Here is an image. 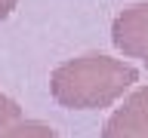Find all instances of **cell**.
<instances>
[{
	"label": "cell",
	"mask_w": 148,
	"mask_h": 138,
	"mask_svg": "<svg viewBox=\"0 0 148 138\" xmlns=\"http://www.w3.org/2000/svg\"><path fill=\"white\" fill-rule=\"evenodd\" d=\"M133 83H139V71L130 62L99 52L68 58L49 74V92L68 110L111 108Z\"/></svg>",
	"instance_id": "6da1fadb"
},
{
	"label": "cell",
	"mask_w": 148,
	"mask_h": 138,
	"mask_svg": "<svg viewBox=\"0 0 148 138\" xmlns=\"http://www.w3.org/2000/svg\"><path fill=\"white\" fill-rule=\"evenodd\" d=\"M22 108H18L16 101L9 98L6 92H0V138L9 135V129L16 126V123H22Z\"/></svg>",
	"instance_id": "5b68a950"
},
{
	"label": "cell",
	"mask_w": 148,
	"mask_h": 138,
	"mask_svg": "<svg viewBox=\"0 0 148 138\" xmlns=\"http://www.w3.org/2000/svg\"><path fill=\"white\" fill-rule=\"evenodd\" d=\"M6 138H59V135H56L53 126H46L40 120H22V123H16L9 129Z\"/></svg>",
	"instance_id": "277c9868"
},
{
	"label": "cell",
	"mask_w": 148,
	"mask_h": 138,
	"mask_svg": "<svg viewBox=\"0 0 148 138\" xmlns=\"http://www.w3.org/2000/svg\"><path fill=\"white\" fill-rule=\"evenodd\" d=\"M102 138H148V86L123 98V104L108 117Z\"/></svg>",
	"instance_id": "3957f363"
},
{
	"label": "cell",
	"mask_w": 148,
	"mask_h": 138,
	"mask_svg": "<svg viewBox=\"0 0 148 138\" xmlns=\"http://www.w3.org/2000/svg\"><path fill=\"white\" fill-rule=\"evenodd\" d=\"M111 43L127 58H139L148 68V3L123 9L111 25Z\"/></svg>",
	"instance_id": "7a4b0ae2"
},
{
	"label": "cell",
	"mask_w": 148,
	"mask_h": 138,
	"mask_svg": "<svg viewBox=\"0 0 148 138\" xmlns=\"http://www.w3.org/2000/svg\"><path fill=\"white\" fill-rule=\"evenodd\" d=\"M16 3H18V0H0V22H6V18L12 16Z\"/></svg>",
	"instance_id": "8992f818"
}]
</instances>
